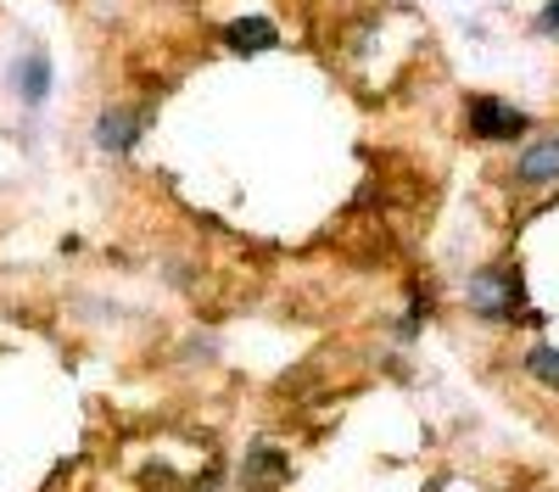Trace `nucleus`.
Here are the masks:
<instances>
[{"instance_id": "nucleus-1", "label": "nucleus", "mask_w": 559, "mask_h": 492, "mask_svg": "<svg viewBox=\"0 0 559 492\" xmlns=\"http://www.w3.org/2000/svg\"><path fill=\"white\" fill-rule=\"evenodd\" d=\"M464 302H471L476 320L503 325V320H515V313L526 308V291H521V275L509 263H487V268H476V275L464 280Z\"/></svg>"}, {"instance_id": "nucleus-2", "label": "nucleus", "mask_w": 559, "mask_h": 492, "mask_svg": "<svg viewBox=\"0 0 559 492\" xmlns=\"http://www.w3.org/2000/svg\"><path fill=\"white\" fill-rule=\"evenodd\" d=\"M7 84H12V96H17L28 112H39L45 101H51V89H57V62H51V51H45V45H28V51L7 68Z\"/></svg>"}, {"instance_id": "nucleus-3", "label": "nucleus", "mask_w": 559, "mask_h": 492, "mask_svg": "<svg viewBox=\"0 0 559 492\" xmlns=\"http://www.w3.org/2000/svg\"><path fill=\"white\" fill-rule=\"evenodd\" d=\"M464 123H471L476 141H521V134L532 129V118L521 107H509L503 96H471V107H464Z\"/></svg>"}, {"instance_id": "nucleus-4", "label": "nucleus", "mask_w": 559, "mask_h": 492, "mask_svg": "<svg viewBox=\"0 0 559 492\" xmlns=\"http://www.w3.org/2000/svg\"><path fill=\"white\" fill-rule=\"evenodd\" d=\"M140 134H146V112L140 107H102L96 123H90L96 152H112V157H129L140 146Z\"/></svg>"}, {"instance_id": "nucleus-5", "label": "nucleus", "mask_w": 559, "mask_h": 492, "mask_svg": "<svg viewBox=\"0 0 559 492\" xmlns=\"http://www.w3.org/2000/svg\"><path fill=\"white\" fill-rule=\"evenodd\" d=\"M515 179H521V185H532V191H548V185H559V129H554V134H537V141L521 152V163H515Z\"/></svg>"}, {"instance_id": "nucleus-6", "label": "nucleus", "mask_w": 559, "mask_h": 492, "mask_svg": "<svg viewBox=\"0 0 559 492\" xmlns=\"http://www.w3.org/2000/svg\"><path fill=\"white\" fill-rule=\"evenodd\" d=\"M224 45L236 57H263V51L280 45V28L269 17H236V23H224Z\"/></svg>"}, {"instance_id": "nucleus-7", "label": "nucleus", "mask_w": 559, "mask_h": 492, "mask_svg": "<svg viewBox=\"0 0 559 492\" xmlns=\"http://www.w3.org/2000/svg\"><path fill=\"white\" fill-rule=\"evenodd\" d=\"M241 481H247L252 492H263V487H280V481H286V454H280L274 442H258V447H247V459H241Z\"/></svg>"}, {"instance_id": "nucleus-8", "label": "nucleus", "mask_w": 559, "mask_h": 492, "mask_svg": "<svg viewBox=\"0 0 559 492\" xmlns=\"http://www.w3.org/2000/svg\"><path fill=\"white\" fill-rule=\"evenodd\" d=\"M526 375H532V381H543L548 392H559V347L537 341V347L526 352Z\"/></svg>"}, {"instance_id": "nucleus-9", "label": "nucleus", "mask_w": 559, "mask_h": 492, "mask_svg": "<svg viewBox=\"0 0 559 492\" xmlns=\"http://www.w3.org/2000/svg\"><path fill=\"white\" fill-rule=\"evenodd\" d=\"M537 28H543V34H559V0H548V7H543Z\"/></svg>"}]
</instances>
